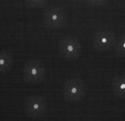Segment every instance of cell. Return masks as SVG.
Here are the masks:
<instances>
[{"instance_id":"cell-7","label":"cell","mask_w":125,"mask_h":121,"mask_svg":"<svg viewBox=\"0 0 125 121\" xmlns=\"http://www.w3.org/2000/svg\"><path fill=\"white\" fill-rule=\"evenodd\" d=\"M112 91L114 95L120 100L125 98V76L116 75L112 80Z\"/></svg>"},{"instance_id":"cell-11","label":"cell","mask_w":125,"mask_h":121,"mask_svg":"<svg viewBox=\"0 0 125 121\" xmlns=\"http://www.w3.org/2000/svg\"><path fill=\"white\" fill-rule=\"evenodd\" d=\"M89 5L94 7H103L108 2V0H85Z\"/></svg>"},{"instance_id":"cell-4","label":"cell","mask_w":125,"mask_h":121,"mask_svg":"<svg viewBox=\"0 0 125 121\" xmlns=\"http://www.w3.org/2000/svg\"><path fill=\"white\" fill-rule=\"evenodd\" d=\"M60 56L65 59H76L82 53V45L78 38L66 36L60 38L58 44Z\"/></svg>"},{"instance_id":"cell-6","label":"cell","mask_w":125,"mask_h":121,"mask_svg":"<svg viewBox=\"0 0 125 121\" xmlns=\"http://www.w3.org/2000/svg\"><path fill=\"white\" fill-rule=\"evenodd\" d=\"M117 35L113 31L107 29L96 32L93 38V47L96 51L105 52L113 49Z\"/></svg>"},{"instance_id":"cell-12","label":"cell","mask_w":125,"mask_h":121,"mask_svg":"<svg viewBox=\"0 0 125 121\" xmlns=\"http://www.w3.org/2000/svg\"><path fill=\"white\" fill-rule=\"evenodd\" d=\"M75 2H81V1H85V0H73Z\"/></svg>"},{"instance_id":"cell-9","label":"cell","mask_w":125,"mask_h":121,"mask_svg":"<svg viewBox=\"0 0 125 121\" xmlns=\"http://www.w3.org/2000/svg\"><path fill=\"white\" fill-rule=\"evenodd\" d=\"M114 50L118 57H124L125 56V35L122 33L117 36L116 41L114 45Z\"/></svg>"},{"instance_id":"cell-8","label":"cell","mask_w":125,"mask_h":121,"mask_svg":"<svg viewBox=\"0 0 125 121\" xmlns=\"http://www.w3.org/2000/svg\"><path fill=\"white\" fill-rule=\"evenodd\" d=\"M13 56L10 52L0 51V73H7L13 66Z\"/></svg>"},{"instance_id":"cell-2","label":"cell","mask_w":125,"mask_h":121,"mask_svg":"<svg viewBox=\"0 0 125 121\" xmlns=\"http://www.w3.org/2000/svg\"><path fill=\"white\" fill-rule=\"evenodd\" d=\"M46 68L40 60H28L23 67V80L29 84H39L46 76Z\"/></svg>"},{"instance_id":"cell-10","label":"cell","mask_w":125,"mask_h":121,"mask_svg":"<svg viewBox=\"0 0 125 121\" xmlns=\"http://www.w3.org/2000/svg\"><path fill=\"white\" fill-rule=\"evenodd\" d=\"M48 0H24L26 5L33 9L43 8L47 3Z\"/></svg>"},{"instance_id":"cell-1","label":"cell","mask_w":125,"mask_h":121,"mask_svg":"<svg viewBox=\"0 0 125 121\" xmlns=\"http://www.w3.org/2000/svg\"><path fill=\"white\" fill-rule=\"evenodd\" d=\"M87 88L81 78L74 77L65 81L62 87V97L64 100L71 103L82 101L86 95Z\"/></svg>"},{"instance_id":"cell-3","label":"cell","mask_w":125,"mask_h":121,"mask_svg":"<svg viewBox=\"0 0 125 121\" xmlns=\"http://www.w3.org/2000/svg\"><path fill=\"white\" fill-rule=\"evenodd\" d=\"M24 113L30 119H40L47 114L48 102L41 95H34L27 97L23 103Z\"/></svg>"},{"instance_id":"cell-5","label":"cell","mask_w":125,"mask_h":121,"mask_svg":"<svg viewBox=\"0 0 125 121\" xmlns=\"http://www.w3.org/2000/svg\"><path fill=\"white\" fill-rule=\"evenodd\" d=\"M43 22L48 29H59L67 23V13L59 6L50 7L44 11Z\"/></svg>"}]
</instances>
